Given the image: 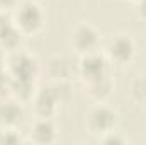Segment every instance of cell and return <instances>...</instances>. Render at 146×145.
Here are the masks:
<instances>
[{
  "label": "cell",
  "mask_w": 146,
  "mask_h": 145,
  "mask_svg": "<svg viewBox=\"0 0 146 145\" xmlns=\"http://www.w3.org/2000/svg\"><path fill=\"white\" fill-rule=\"evenodd\" d=\"M14 22L24 34H34L44 24V10L34 0H21L14 9Z\"/></svg>",
  "instance_id": "obj_1"
},
{
  "label": "cell",
  "mask_w": 146,
  "mask_h": 145,
  "mask_svg": "<svg viewBox=\"0 0 146 145\" xmlns=\"http://www.w3.org/2000/svg\"><path fill=\"white\" fill-rule=\"evenodd\" d=\"M100 44V34L99 31L90 24H80L72 33V46L76 53L85 55L90 51H97Z\"/></svg>",
  "instance_id": "obj_6"
},
{
  "label": "cell",
  "mask_w": 146,
  "mask_h": 145,
  "mask_svg": "<svg viewBox=\"0 0 146 145\" xmlns=\"http://www.w3.org/2000/svg\"><path fill=\"white\" fill-rule=\"evenodd\" d=\"M7 51L0 46V65H5V60H7V55H5Z\"/></svg>",
  "instance_id": "obj_16"
},
{
  "label": "cell",
  "mask_w": 146,
  "mask_h": 145,
  "mask_svg": "<svg viewBox=\"0 0 146 145\" xmlns=\"http://www.w3.org/2000/svg\"><path fill=\"white\" fill-rule=\"evenodd\" d=\"M31 101H33V108H34V113H36L37 118H53L58 104H60L51 85L37 89Z\"/></svg>",
  "instance_id": "obj_7"
},
{
  "label": "cell",
  "mask_w": 146,
  "mask_h": 145,
  "mask_svg": "<svg viewBox=\"0 0 146 145\" xmlns=\"http://www.w3.org/2000/svg\"><path fill=\"white\" fill-rule=\"evenodd\" d=\"M87 89H88V94L95 101L104 103L112 94V91H114V82L110 79V73L106 75V77H102V79H99V80H94V82L87 84Z\"/></svg>",
  "instance_id": "obj_10"
},
{
  "label": "cell",
  "mask_w": 146,
  "mask_h": 145,
  "mask_svg": "<svg viewBox=\"0 0 146 145\" xmlns=\"http://www.w3.org/2000/svg\"><path fill=\"white\" fill-rule=\"evenodd\" d=\"M56 137H58V132L51 118H37V121L31 128V140L34 144H53Z\"/></svg>",
  "instance_id": "obj_9"
},
{
  "label": "cell",
  "mask_w": 146,
  "mask_h": 145,
  "mask_svg": "<svg viewBox=\"0 0 146 145\" xmlns=\"http://www.w3.org/2000/svg\"><path fill=\"white\" fill-rule=\"evenodd\" d=\"M5 68L10 75V79L36 82L37 75H39V62L33 55L17 50V51H12L10 56L5 60Z\"/></svg>",
  "instance_id": "obj_2"
},
{
  "label": "cell",
  "mask_w": 146,
  "mask_h": 145,
  "mask_svg": "<svg viewBox=\"0 0 146 145\" xmlns=\"http://www.w3.org/2000/svg\"><path fill=\"white\" fill-rule=\"evenodd\" d=\"M109 70H110V60L107 58L106 53H100L97 50V51L80 55L78 75L82 77V80L85 84H90L94 80H99V79L109 75Z\"/></svg>",
  "instance_id": "obj_3"
},
{
  "label": "cell",
  "mask_w": 146,
  "mask_h": 145,
  "mask_svg": "<svg viewBox=\"0 0 146 145\" xmlns=\"http://www.w3.org/2000/svg\"><path fill=\"white\" fill-rule=\"evenodd\" d=\"M99 140L102 142V144H107V145H112V144H115V145H122V144H126L127 140L122 137V135H119L117 132H109V133H106V135H102V137H99Z\"/></svg>",
  "instance_id": "obj_13"
},
{
  "label": "cell",
  "mask_w": 146,
  "mask_h": 145,
  "mask_svg": "<svg viewBox=\"0 0 146 145\" xmlns=\"http://www.w3.org/2000/svg\"><path fill=\"white\" fill-rule=\"evenodd\" d=\"M24 118L22 103L12 96L0 97V125L3 128H15Z\"/></svg>",
  "instance_id": "obj_8"
},
{
  "label": "cell",
  "mask_w": 146,
  "mask_h": 145,
  "mask_svg": "<svg viewBox=\"0 0 146 145\" xmlns=\"http://www.w3.org/2000/svg\"><path fill=\"white\" fill-rule=\"evenodd\" d=\"M36 85L33 80H21V79H10V96L19 99L21 103L31 101L36 94Z\"/></svg>",
  "instance_id": "obj_11"
},
{
  "label": "cell",
  "mask_w": 146,
  "mask_h": 145,
  "mask_svg": "<svg viewBox=\"0 0 146 145\" xmlns=\"http://www.w3.org/2000/svg\"><path fill=\"white\" fill-rule=\"evenodd\" d=\"M2 135H3V126L0 125V142H2Z\"/></svg>",
  "instance_id": "obj_17"
},
{
  "label": "cell",
  "mask_w": 146,
  "mask_h": 145,
  "mask_svg": "<svg viewBox=\"0 0 146 145\" xmlns=\"http://www.w3.org/2000/svg\"><path fill=\"white\" fill-rule=\"evenodd\" d=\"M21 0H0V10H7V9H15L19 5Z\"/></svg>",
  "instance_id": "obj_15"
},
{
  "label": "cell",
  "mask_w": 146,
  "mask_h": 145,
  "mask_svg": "<svg viewBox=\"0 0 146 145\" xmlns=\"http://www.w3.org/2000/svg\"><path fill=\"white\" fill-rule=\"evenodd\" d=\"M136 53V44L129 34H115L110 38V41L106 46V55L110 60V63L117 65H127Z\"/></svg>",
  "instance_id": "obj_5"
},
{
  "label": "cell",
  "mask_w": 146,
  "mask_h": 145,
  "mask_svg": "<svg viewBox=\"0 0 146 145\" xmlns=\"http://www.w3.org/2000/svg\"><path fill=\"white\" fill-rule=\"evenodd\" d=\"M136 12L143 21H146V0H136Z\"/></svg>",
  "instance_id": "obj_14"
},
{
  "label": "cell",
  "mask_w": 146,
  "mask_h": 145,
  "mask_svg": "<svg viewBox=\"0 0 146 145\" xmlns=\"http://www.w3.org/2000/svg\"><path fill=\"white\" fill-rule=\"evenodd\" d=\"M17 29L15 22H14V17L9 15L5 10H0V43L9 36L10 33H14Z\"/></svg>",
  "instance_id": "obj_12"
},
{
  "label": "cell",
  "mask_w": 146,
  "mask_h": 145,
  "mask_svg": "<svg viewBox=\"0 0 146 145\" xmlns=\"http://www.w3.org/2000/svg\"><path fill=\"white\" fill-rule=\"evenodd\" d=\"M115 123H117L115 111L109 106H106L104 103L92 108L87 116V128L90 130V133H94L97 137H102V135L112 132Z\"/></svg>",
  "instance_id": "obj_4"
}]
</instances>
